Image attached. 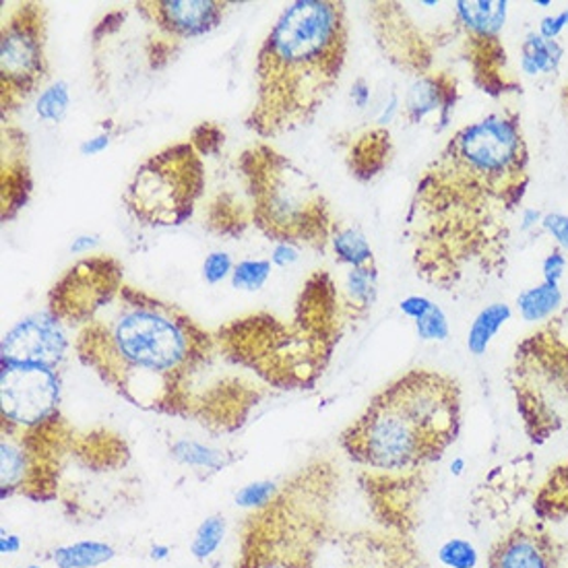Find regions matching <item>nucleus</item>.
<instances>
[{
    "label": "nucleus",
    "mask_w": 568,
    "mask_h": 568,
    "mask_svg": "<svg viewBox=\"0 0 568 568\" xmlns=\"http://www.w3.org/2000/svg\"><path fill=\"white\" fill-rule=\"evenodd\" d=\"M72 350L112 391L145 411L231 432L247 422L259 393L221 368L215 336L177 304L125 284L75 331Z\"/></svg>",
    "instance_id": "obj_1"
},
{
    "label": "nucleus",
    "mask_w": 568,
    "mask_h": 568,
    "mask_svg": "<svg viewBox=\"0 0 568 568\" xmlns=\"http://www.w3.org/2000/svg\"><path fill=\"white\" fill-rule=\"evenodd\" d=\"M527 186V147L511 112L463 126L420 178L408 226L413 265L428 284L453 289L495 266L502 221Z\"/></svg>",
    "instance_id": "obj_2"
},
{
    "label": "nucleus",
    "mask_w": 568,
    "mask_h": 568,
    "mask_svg": "<svg viewBox=\"0 0 568 568\" xmlns=\"http://www.w3.org/2000/svg\"><path fill=\"white\" fill-rule=\"evenodd\" d=\"M348 46L343 2L287 4L257 53L247 128L261 139H277L310 125L339 86Z\"/></svg>",
    "instance_id": "obj_3"
},
{
    "label": "nucleus",
    "mask_w": 568,
    "mask_h": 568,
    "mask_svg": "<svg viewBox=\"0 0 568 568\" xmlns=\"http://www.w3.org/2000/svg\"><path fill=\"white\" fill-rule=\"evenodd\" d=\"M462 428V389L451 376L411 371L376 393L339 444L364 474L420 478Z\"/></svg>",
    "instance_id": "obj_4"
},
{
    "label": "nucleus",
    "mask_w": 568,
    "mask_h": 568,
    "mask_svg": "<svg viewBox=\"0 0 568 568\" xmlns=\"http://www.w3.org/2000/svg\"><path fill=\"white\" fill-rule=\"evenodd\" d=\"M339 474L329 462L296 472L265 509L242 525L234 568H317L329 537Z\"/></svg>",
    "instance_id": "obj_5"
},
{
    "label": "nucleus",
    "mask_w": 568,
    "mask_h": 568,
    "mask_svg": "<svg viewBox=\"0 0 568 568\" xmlns=\"http://www.w3.org/2000/svg\"><path fill=\"white\" fill-rule=\"evenodd\" d=\"M249 201L252 226L273 245L329 249L338 219L319 184L298 163L266 143H257L236 161Z\"/></svg>",
    "instance_id": "obj_6"
},
{
    "label": "nucleus",
    "mask_w": 568,
    "mask_h": 568,
    "mask_svg": "<svg viewBox=\"0 0 568 568\" xmlns=\"http://www.w3.org/2000/svg\"><path fill=\"white\" fill-rule=\"evenodd\" d=\"M215 341L234 366L277 389H313L338 345L310 331L296 315L284 322L263 313L219 327Z\"/></svg>",
    "instance_id": "obj_7"
},
{
    "label": "nucleus",
    "mask_w": 568,
    "mask_h": 568,
    "mask_svg": "<svg viewBox=\"0 0 568 568\" xmlns=\"http://www.w3.org/2000/svg\"><path fill=\"white\" fill-rule=\"evenodd\" d=\"M513 389L535 443L568 430V310L516 348Z\"/></svg>",
    "instance_id": "obj_8"
},
{
    "label": "nucleus",
    "mask_w": 568,
    "mask_h": 568,
    "mask_svg": "<svg viewBox=\"0 0 568 568\" xmlns=\"http://www.w3.org/2000/svg\"><path fill=\"white\" fill-rule=\"evenodd\" d=\"M205 161L189 141L172 143L137 168L123 193L128 215L147 228H177L205 193Z\"/></svg>",
    "instance_id": "obj_9"
},
{
    "label": "nucleus",
    "mask_w": 568,
    "mask_h": 568,
    "mask_svg": "<svg viewBox=\"0 0 568 568\" xmlns=\"http://www.w3.org/2000/svg\"><path fill=\"white\" fill-rule=\"evenodd\" d=\"M0 497H25L34 502L60 498L71 457L75 430L60 413L36 428L0 424Z\"/></svg>",
    "instance_id": "obj_10"
},
{
    "label": "nucleus",
    "mask_w": 568,
    "mask_h": 568,
    "mask_svg": "<svg viewBox=\"0 0 568 568\" xmlns=\"http://www.w3.org/2000/svg\"><path fill=\"white\" fill-rule=\"evenodd\" d=\"M46 9L21 2L0 30V106L11 114L23 106L48 79Z\"/></svg>",
    "instance_id": "obj_11"
},
{
    "label": "nucleus",
    "mask_w": 568,
    "mask_h": 568,
    "mask_svg": "<svg viewBox=\"0 0 568 568\" xmlns=\"http://www.w3.org/2000/svg\"><path fill=\"white\" fill-rule=\"evenodd\" d=\"M230 2L219 0H143L135 2L145 21V58L151 71L166 69L189 39L207 36L221 25Z\"/></svg>",
    "instance_id": "obj_12"
},
{
    "label": "nucleus",
    "mask_w": 568,
    "mask_h": 568,
    "mask_svg": "<svg viewBox=\"0 0 568 568\" xmlns=\"http://www.w3.org/2000/svg\"><path fill=\"white\" fill-rule=\"evenodd\" d=\"M125 285L121 261L107 254H91L72 265L48 294V313L67 329L88 322Z\"/></svg>",
    "instance_id": "obj_13"
},
{
    "label": "nucleus",
    "mask_w": 568,
    "mask_h": 568,
    "mask_svg": "<svg viewBox=\"0 0 568 568\" xmlns=\"http://www.w3.org/2000/svg\"><path fill=\"white\" fill-rule=\"evenodd\" d=\"M60 376L48 366L0 364V418L36 428L60 413Z\"/></svg>",
    "instance_id": "obj_14"
},
{
    "label": "nucleus",
    "mask_w": 568,
    "mask_h": 568,
    "mask_svg": "<svg viewBox=\"0 0 568 568\" xmlns=\"http://www.w3.org/2000/svg\"><path fill=\"white\" fill-rule=\"evenodd\" d=\"M67 327L46 310L18 322L0 345V364H25L58 368L72 348Z\"/></svg>",
    "instance_id": "obj_15"
},
{
    "label": "nucleus",
    "mask_w": 568,
    "mask_h": 568,
    "mask_svg": "<svg viewBox=\"0 0 568 568\" xmlns=\"http://www.w3.org/2000/svg\"><path fill=\"white\" fill-rule=\"evenodd\" d=\"M488 568H560L558 542L548 523L532 516L502 533L488 552Z\"/></svg>",
    "instance_id": "obj_16"
},
{
    "label": "nucleus",
    "mask_w": 568,
    "mask_h": 568,
    "mask_svg": "<svg viewBox=\"0 0 568 568\" xmlns=\"http://www.w3.org/2000/svg\"><path fill=\"white\" fill-rule=\"evenodd\" d=\"M457 104V81L446 72H422L409 86L404 100V116L411 125H422L430 116H436V130L451 123Z\"/></svg>",
    "instance_id": "obj_17"
},
{
    "label": "nucleus",
    "mask_w": 568,
    "mask_h": 568,
    "mask_svg": "<svg viewBox=\"0 0 568 568\" xmlns=\"http://www.w3.org/2000/svg\"><path fill=\"white\" fill-rule=\"evenodd\" d=\"M0 184H2V193H0L2 221H9L25 207V203L32 195L27 141H25V135L13 126H4Z\"/></svg>",
    "instance_id": "obj_18"
},
{
    "label": "nucleus",
    "mask_w": 568,
    "mask_h": 568,
    "mask_svg": "<svg viewBox=\"0 0 568 568\" xmlns=\"http://www.w3.org/2000/svg\"><path fill=\"white\" fill-rule=\"evenodd\" d=\"M391 135L385 126H376L355 137L348 151V168L352 177L366 182L378 177L391 160Z\"/></svg>",
    "instance_id": "obj_19"
},
{
    "label": "nucleus",
    "mask_w": 568,
    "mask_h": 568,
    "mask_svg": "<svg viewBox=\"0 0 568 568\" xmlns=\"http://www.w3.org/2000/svg\"><path fill=\"white\" fill-rule=\"evenodd\" d=\"M252 224L249 201L238 198L236 193L215 196L207 207L205 226L217 236H240Z\"/></svg>",
    "instance_id": "obj_20"
},
{
    "label": "nucleus",
    "mask_w": 568,
    "mask_h": 568,
    "mask_svg": "<svg viewBox=\"0 0 568 568\" xmlns=\"http://www.w3.org/2000/svg\"><path fill=\"white\" fill-rule=\"evenodd\" d=\"M533 516L546 523L568 521V462L554 467L535 495Z\"/></svg>",
    "instance_id": "obj_21"
},
{
    "label": "nucleus",
    "mask_w": 568,
    "mask_h": 568,
    "mask_svg": "<svg viewBox=\"0 0 568 568\" xmlns=\"http://www.w3.org/2000/svg\"><path fill=\"white\" fill-rule=\"evenodd\" d=\"M343 304L350 319L366 315L378 296V271L376 265L355 266L350 269L343 282Z\"/></svg>",
    "instance_id": "obj_22"
},
{
    "label": "nucleus",
    "mask_w": 568,
    "mask_h": 568,
    "mask_svg": "<svg viewBox=\"0 0 568 568\" xmlns=\"http://www.w3.org/2000/svg\"><path fill=\"white\" fill-rule=\"evenodd\" d=\"M116 558V548L106 542L83 539L69 546H58L50 554L56 568H95Z\"/></svg>",
    "instance_id": "obj_23"
},
{
    "label": "nucleus",
    "mask_w": 568,
    "mask_h": 568,
    "mask_svg": "<svg viewBox=\"0 0 568 568\" xmlns=\"http://www.w3.org/2000/svg\"><path fill=\"white\" fill-rule=\"evenodd\" d=\"M511 317H513V310L509 304L495 303L481 308L467 333L469 354H474L476 357L486 354L492 339L497 338L498 331L511 320Z\"/></svg>",
    "instance_id": "obj_24"
},
{
    "label": "nucleus",
    "mask_w": 568,
    "mask_h": 568,
    "mask_svg": "<svg viewBox=\"0 0 568 568\" xmlns=\"http://www.w3.org/2000/svg\"><path fill=\"white\" fill-rule=\"evenodd\" d=\"M329 247L341 265H348L350 269L374 265L373 247L368 238L354 226H343L338 221L331 234Z\"/></svg>",
    "instance_id": "obj_25"
},
{
    "label": "nucleus",
    "mask_w": 568,
    "mask_h": 568,
    "mask_svg": "<svg viewBox=\"0 0 568 568\" xmlns=\"http://www.w3.org/2000/svg\"><path fill=\"white\" fill-rule=\"evenodd\" d=\"M170 457L180 465L207 472H224L228 465L236 462V457L230 453L191 439H180L170 444Z\"/></svg>",
    "instance_id": "obj_26"
},
{
    "label": "nucleus",
    "mask_w": 568,
    "mask_h": 568,
    "mask_svg": "<svg viewBox=\"0 0 568 568\" xmlns=\"http://www.w3.org/2000/svg\"><path fill=\"white\" fill-rule=\"evenodd\" d=\"M563 306V292L558 285L544 284L527 287L516 296L521 319L527 322H544L552 319Z\"/></svg>",
    "instance_id": "obj_27"
},
{
    "label": "nucleus",
    "mask_w": 568,
    "mask_h": 568,
    "mask_svg": "<svg viewBox=\"0 0 568 568\" xmlns=\"http://www.w3.org/2000/svg\"><path fill=\"white\" fill-rule=\"evenodd\" d=\"M563 46L556 39H544L539 34H530L521 44V71L525 75L554 72L563 60Z\"/></svg>",
    "instance_id": "obj_28"
},
{
    "label": "nucleus",
    "mask_w": 568,
    "mask_h": 568,
    "mask_svg": "<svg viewBox=\"0 0 568 568\" xmlns=\"http://www.w3.org/2000/svg\"><path fill=\"white\" fill-rule=\"evenodd\" d=\"M71 107V89L67 81H56L53 86L42 89L36 100V114L39 121L58 125L65 121Z\"/></svg>",
    "instance_id": "obj_29"
},
{
    "label": "nucleus",
    "mask_w": 568,
    "mask_h": 568,
    "mask_svg": "<svg viewBox=\"0 0 568 568\" xmlns=\"http://www.w3.org/2000/svg\"><path fill=\"white\" fill-rule=\"evenodd\" d=\"M226 537V519L224 515H212L201 521L195 537L191 542V554L198 563H205L219 550Z\"/></svg>",
    "instance_id": "obj_30"
},
{
    "label": "nucleus",
    "mask_w": 568,
    "mask_h": 568,
    "mask_svg": "<svg viewBox=\"0 0 568 568\" xmlns=\"http://www.w3.org/2000/svg\"><path fill=\"white\" fill-rule=\"evenodd\" d=\"M273 263L266 259H245L231 271L230 284L238 292H259L269 282Z\"/></svg>",
    "instance_id": "obj_31"
},
{
    "label": "nucleus",
    "mask_w": 568,
    "mask_h": 568,
    "mask_svg": "<svg viewBox=\"0 0 568 568\" xmlns=\"http://www.w3.org/2000/svg\"><path fill=\"white\" fill-rule=\"evenodd\" d=\"M436 556L444 568H478L480 565V550L465 537L446 539Z\"/></svg>",
    "instance_id": "obj_32"
},
{
    "label": "nucleus",
    "mask_w": 568,
    "mask_h": 568,
    "mask_svg": "<svg viewBox=\"0 0 568 568\" xmlns=\"http://www.w3.org/2000/svg\"><path fill=\"white\" fill-rule=\"evenodd\" d=\"M280 492V486L275 481L259 480L250 481L247 486H242L238 492H236V507L240 509H247L249 513L252 511H261L265 509L266 504L277 497Z\"/></svg>",
    "instance_id": "obj_33"
},
{
    "label": "nucleus",
    "mask_w": 568,
    "mask_h": 568,
    "mask_svg": "<svg viewBox=\"0 0 568 568\" xmlns=\"http://www.w3.org/2000/svg\"><path fill=\"white\" fill-rule=\"evenodd\" d=\"M189 143L195 147V151L201 158H214L221 151V147L226 143V133L221 126L215 125V123H201L191 130Z\"/></svg>",
    "instance_id": "obj_34"
},
{
    "label": "nucleus",
    "mask_w": 568,
    "mask_h": 568,
    "mask_svg": "<svg viewBox=\"0 0 568 568\" xmlns=\"http://www.w3.org/2000/svg\"><path fill=\"white\" fill-rule=\"evenodd\" d=\"M416 322V333L422 341H446L448 339V320L443 313V308L436 304L427 317L413 320Z\"/></svg>",
    "instance_id": "obj_35"
},
{
    "label": "nucleus",
    "mask_w": 568,
    "mask_h": 568,
    "mask_svg": "<svg viewBox=\"0 0 568 568\" xmlns=\"http://www.w3.org/2000/svg\"><path fill=\"white\" fill-rule=\"evenodd\" d=\"M234 266L236 265H234V261H231L228 252H221V250L209 252L205 263H203V280H205V284H224L226 280H230Z\"/></svg>",
    "instance_id": "obj_36"
},
{
    "label": "nucleus",
    "mask_w": 568,
    "mask_h": 568,
    "mask_svg": "<svg viewBox=\"0 0 568 568\" xmlns=\"http://www.w3.org/2000/svg\"><path fill=\"white\" fill-rule=\"evenodd\" d=\"M114 133H116V128H114V125H112V121H104L102 130H100L98 135H93V137H89V139H86V141L81 143V147H79L81 156H86V158H93V156H100V154H104L107 147L112 145V141H114Z\"/></svg>",
    "instance_id": "obj_37"
},
{
    "label": "nucleus",
    "mask_w": 568,
    "mask_h": 568,
    "mask_svg": "<svg viewBox=\"0 0 568 568\" xmlns=\"http://www.w3.org/2000/svg\"><path fill=\"white\" fill-rule=\"evenodd\" d=\"M542 228L550 234L560 250L568 252V215L546 214L542 217Z\"/></svg>",
    "instance_id": "obj_38"
},
{
    "label": "nucleus",
    "mask_w": 568,
    "mask_h": 568,
    "mask_svg": "<svg viewBox=\"0 0 568 568\" xmlns=\"http://www.w3.org/2000/svg\"><path fill=\"white\" fill-rule=\"evenodd\" d=\"M542 271H544V282L550 285H558L563 280L565 271H567V257L563 254V250H552L550 254L544 259L542 263Z\"/></svg>",
    "instance_id": "obj_39"
},
{
    "label": "nucleus",
    "mask_w": 568,
    "mask_h": 568,
    "mask_svg": "<svg viewBox=\"0 0 568 568\" xmlns=\"http://www.w3.org/2000/svg\"><path fill=\"white\" fill-rule=\"evenodd\" d=\"M303 249L289 242H277L271 252V263L280 269H287V266L296 265L300 261Z\"/></svg>",
    "instance_id": "obj_40"
},
{
    "label": "nucleus",
    "mask_w": 568,
    "mask_h": 568,
    "mask_svg": "<svg viewBox=\"0 0 568 568\" xmlns=\"http://www.w3.org/2000/svg\"><path fill=\"white\" fill-rule=\"evenodd\" d=\"M434 306H436V304L432 303L427 296L413 294V296H408V298H404V300L399 303V310H401L406 317H409V319L418 320L422 319V317H427L428 313H430Z\"/></svg>",
    "instance_id": "obj_41"
},
{
    "label": "nucleus",
    "mask_w": 568,
    "mask_h": 568,
    "mask_svg": "<svg viewBox=\"0 0 568 568\" xmlns=\"http://www.w3.org/2000/svg\"><path fill=\"white\" fill-rule=\"evenodd\" d=\"M567 25V11L558 13V15H552V18H544L542 23H539V36L544 37V39H556V37L563 34V30Z\"/></svg>",
    "instance_id": "obj_42"
},
{
    "label": "nucleus",
    "mask_w": 568,
    "mask_h": 568,
    "mask_svg": "<svg viewBox=\"0 0 568 568\" xmlns=\"http://www.w3.org/2000/svg\"><path fill=\"white\" fill-rule=\"evenodd\" d=\"M100 247V238L93 236V234H83V236H77L71 242L72 254H89L93 250Z\"/></svg>",
    "instance_id": "obj_43"
},
{
    "label": "nucleus",
    "mask_w": 568,
    "mask_h": 568,
    "mask_svg": "<svg viewBox=\"0 0 568 568\" xmlns=\"http://www.w3.org/2000/svg\"><path fill=\"white\" fill-rule=\"evenodd\" d=\"M350 95H352L355 106H368V102H371V88H368L366 79H357L354 86H352V93H350Z\"/></svg>",
    "instance_id": "obj_44"
},
{
    "label": "nucleus",
    "mask_w": 568,
    "mask_h": 568,
    "mask_svg": "<svg viewBox=\"0 0 568 568\" xmlns=\"http://www.w3.org/2000/svg\"><path fill=\"white\" fill-rule=\"evenodd\" d=\"M21 546H23V542H21V537L15 535V533L2 532V535H0V552H2L4 556L18 554V552L21 550Z\"/></svg>",
    "instance_id": "obj_45"
},
{
    "label": "nucleus",
    "mask_w": 568,
    "mask_h": 568,
    "mask_svg": "<svg viewBox=\"0 0 568 568\" xmlns=\"http://www.w3.org/2000/svg\"><path fill=\"white\" fill-rule=\"evenodd\" d=\"M542 217L544 215L539 214L537 209H533V207H527V209H523V214H521V221H519V230L521 231H532L537 224H542Z\"/></svg>",
    "instance_id": "obj_46"
},
{
    "label": "nucleus",
    "mask_w": 568,
    "mask_h": 568,
    "mask_svg": "<svg viewBox=\"0 0 568 568\" xmlns=\"http://www.w3.org/2000/svg\"><path fill=\"white\" fill-rule=\"evenodd\" d=\"M397 112H399V98L393 93L389 104H385L383 112H380V114H378V118H376V123H378V126L389 125L393 118H395V114H397Z\"/></svg>",
    "instance_id": "obj_47"
},
{
    "label": "nucleus",
    "mask_w": 568,
    "mask_h": 568,
    "mask_svg": "<svg viewBox=\"0 0 568 568\" xmlns=\"http://www.w3.org/2000/svg\"><path fill=\"white\" fill-rule=\"evenodd\" d=\"M170 552H172L170 546H166V544H156V546L151 548V552H149V558H151V560H156V563H161V560H166V558L170 556Z\"/></svg>",
    "instance_id": "obj_48"
},
{
    "label": "nucleus",
    "mask_w": 568,
    "mask_h": 568,
    "mask_svg": "<svg viewBox=\"0 0 568 568\" xmlns=\"http://www.w3.org/2000/svg\"><path fill=\"white\" fill-rule=\"evenodd\" d=\"M465 467H467V462H465V457H455L453 462H451V476L453 478H462L463 474H465Z\"/></svg>",
    "instance_id": "obj_49"
},
{
    "label": "nucleus",
    "mask_w": 568,
    "mask_h": 568,
    "mask_svg": "<svg viewBox=\"0 0 568 568\" xmlns=\"http://www.w3.org/2000/svg\"><path fill=\"white\" fill-rule=\"evenodd\" d=\"M537 7H550L552 2L550 0H539V2H535Z\"/></svg>",
    "instance_id": "obj_50"
},
{
    "label": "nucleus",
    "mask_w": 568,
    "mask_h": 568,
    "mask_svg": "<svg viewBox=\"0 0 568 568\" xmlns=\"http://www.w3.org/2000/svg\"><path fill=\"white\" fill-rule=\"evenodd\" d=\"M27 568H42V567H36V565H30V567Z\"/></svg>",
    "instance_id": "obj_51"
},
{
    "label": "nucleus",
    "mask_w": 568,
    "mask_h": 568,
    "mask_svg": "<svg viewBox=\"0 0 568 568\" xmlns=\"http://www.w3.org/2000/svg\"><path fill=\"white\" fill-rule=\"evenodd\" d=\"M567 18H568V9H567Z\"/></svg>",
    "instance_id": "obj_52"
}]
</instances>
